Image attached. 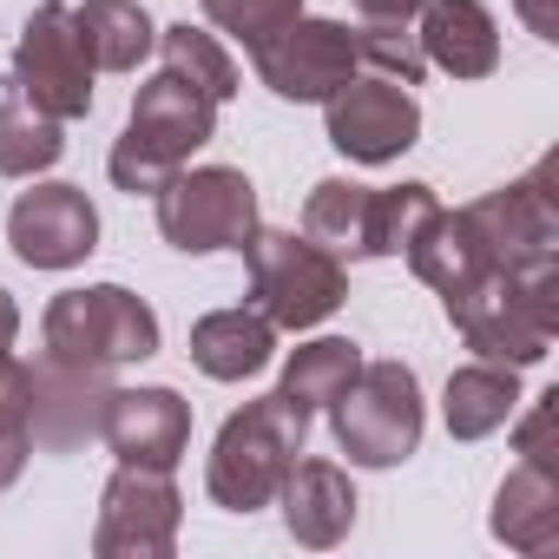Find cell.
Returning <instances> with one entry per match:
<instances>
[{
    "label": "cell",
    "mask_w": 559,
    "mask_h": 559,
    "mask_svg": "<svg viewBox=\"0 0 559 559\" xmlns=\"http://www.w3.org/2000/svg\"><path fill=\"white\" fill-rule=\"evenodd\" d=\"M158 230L171 250L185 257H211V250H243V237L257 230V185L237 165H198L178 171L158 191Z\"/></svg>",
    "instance_id": "obj_7"
},
{
    "label": "cell",
    "mask_w": 559,
    "mask_h": 559,
    "mask_svg": "<svg viewBox=\"0 0 559 559\" xmlns=\"http://www.w3.org/2000/svg\"><path fill=\"white\" fill-rule=\"evenodd\" d=\"M304 435H310V421L290 415L276 389L257 395V402H243V408L217 428V441H211V461H204L211 500H217L224 513H257V507H270L276 487H284V474H290L297 454H304Z\"/></svg>",
    "instance_id": "obj_3"
},
{
    "label": "cell",
    "mask_w": 559,
    "mask_h": 559,
    "mask_svg": "<svg viewBox=\"0 0 559 559\" xmlns=\"http://www.w3.org/2000/svg\"><path fill=\"white\" fill-rule=\"evenodd\" d=\"M415 40H421V60L454 80H487L500 67V34L480 0H421Z\"/></svg>",
    "instance_id": "obj_16"
},
{
    "label": "cell",
    "mask_w": 559,
    "mask_h": 559,
    "mask_svg": "<svg viewBox=\"0 0 559 559\" xmlns=\"http://www.w3.org/2000/svg\"><path fill=\"white\" fill-rule=\"evenodd\" d=\"M73 34H80L93 73H132L158 47V27H152V14L139 8V0H80Z\"/></svg>",
    "instance_id": "obj_22"
},
{
    "label": "cell",
    "mask_w": 559,
    "mask_h": 559,
    "mask_svg": "<svg viewBox=\"0 0 559 559\" xmlns=\"http://www.w3.org/2000/svg\"><path fill=\"white\" fill-rule=\"evenodd\" d=\"M270 356H276V323L263 310H211L191 323V362L211 382H243L270 369Z\"/></svg>",
    "instance_id": "obj_18"
},
{
    "label": "cell",
    "mask_w": 559,
    "mask_h": 559,
    "mask_svg": "<svg viewBox=\"0 0 559 559\" xmlns=\"http://www.w3.org/2000/svg\"><path fill=\"white\" fill-rule=\"evenodd\" d=\"M178 520H185V500H178L171 474H158V467H119L106 480V493H99L93 552L99 559H171Z\"/></svg>",
    "instance_id": "obj_12"
},
{
    "label": "cell",
    "mask_w": 559,
    "mask_h": 559,
    "mask_svg": "<svg viewBox=\"0 0 559 559\" xmlns=\"http://www.w3.org/2000/svg\"><path fill=\"white\" fill-rule=\"evenodd\" d=\"M8 86L21 99H34L40 112H53L60 126L93 112V60H86V47L73 34L67 0H40V8L27 14V27L14 40V80Z\"/></svg>",
    "instance_id": "obj_8"
},
{
    "label": "cell",
    "mask_w": 559,
    "mask_h": 559,
    "mask_svg": "<svg viewBox=\"0 0 559 559\" xmlns=\"http://www.w3.org/2000/svg\"><path fill=\"white\" fill-rule=\"evenodd\" d=\"M276 500H284V526L297 546H343L349 526H356V487L336 461H297L284 474V487H276Z\"/></svg>",
    "instance_id": "obj_17"
},
{
    "label": "cell",
    "mask_w": 559,
    "mask_h": 559,
    "mask_svg": "<svg viewBox=\"0 0 559 559\" xmlns=\"http://www.w3.org/2000/svg\"><path fill=\"white\" fill-rule=\"evenodd\" d=\"M356 47H362V67H369V73H382V80L421 86V73H428L415 27H376V21H362V27H356Z\"/></svg>",
    "instance_id": "obj_30"
},
{
    "label": "cell",
    "mask_w": 559,
    "mask_h": 559,
    "mask_svg": "<svg viewBox=\"0 0 559 559\" xmlns=\"http://www.w3.org/2000/svg\"><path fill=\"white\" fill-rule=\"evenodd\" d=\"M99 441L119 454V467H158L171 474L191 448V402L178 389H112Z\"/></svg>",
    "instance_id": "obj_15"
},
{
    "label": "cell",
    "mask_w": 559,
    "mask_h": 559,
    "mask_svg": "<svg viewBox=\"0 0 559 559\" xmlns=\"http://www.w3.org/2000/svg\"><path fill=\"white\" fill-rule=\"evenodd\" d=\"M520 408V369L507 362H467L448 376V395H441V421L454 441H487L493 428H507Z\"/></svg>",
    "instance_id": "obj_21"
},
{
    "label": "cell",
    "mask_w": 559,
    "mask_h": 559,
    "mask_svg": "<svg viewBox=\"0 0 559 559\" xmlns=\"http://www.w3.org/2000/svg\"><path fill=\"white\" fill-rule=\"evenodd\" d=\"M323 119H330V145L356 165H395L421 139L415 93L402 80H382V73H356L349 86H336L323 99Z\"/></svg>",
    "instance_id": "obj_10"
},
{
    "label": "cell",
    "mask_w": 559,
    "mask_h": 559,
    "mask_svg": "<svg viewBox=\"0 0 559 559\" xmlns=\"http://www.w3.org/2000/svg\"><path fill=\"white\" fill-rule=\"evenodd\" d=\"M513 14L526 21V34H539V40H559V0H513Z\"/></svg>",
    "instance_id": "obj_33"
},
{
    "label": "cell",
    "mask_w": 559,
    "mask_h": 559,
    "mask_svg": "<svg viewBox=\"0 0 559 559\" xmlns=\"http://www.w3.org/2000/svg\"><path fill=\"white\" fill-rule=\"evenodd\" d=\"M402 257L415 263L421 284H428V290H441V297L467 290L474 276H487V270H493V257H487V243H480V230H474V217H467V211H435V217L415 230V243H408Z\"/></svg>",
    "instance_id": "obj_20"
},
{
    "label": "cell",
    "mask_w": 559,
    "mask_h": 559,
    "mask_svg": "<svg viewBox=\"0 0 559 559\" xmlns=\"http://www.w3.org/2000/svg\"><path fill=\"white\" fill-rule=\"evenodd\" d=\"M362 224H369V185L356 178H323L304 204V237H317L336 257H362Z\"/></svg>",
    "instance_id": "obj_25"
},
{
    "label": "cell",
    "mask_w": 559,
    "mask_h": 559,
    "mask_svg": "<svg viewBox=\"0 0 559 559\" xmlns=\"http://www.w3.org/2000/svg\"><path fill=\"white\" fill-rule=\"evenodd\" d=\"M441 211L435 185H389L369 191V224H362V257H402L415 243V230Z\"/></svg>",
    "instance_id": "obj_26"
},
{
    "label": "cell",
    "mask_w": 559,
    "mask_h": 559,
    "mask_svg": "<svg viewBox=\"0 0 559 559\" xmlns=\"http://www.w3.org/2000/svg\"><path fill=\"white\" fill-rule=\"evenodd\" d=\"M493 539H507L513 552H552L559 546V467L520 461L500 480V493H493Z\"/></svg>",
    "instance_id": "obj_19"
},
{
    "label": "cell",
    "mask_w": 559,
    "mask_h": 559,
    "mask_svg": "<svg viewBox=\"0 0 559 559\" xmlns=\"http://www.w3.org/2000/svg\"><path fill=\"white\" fill-rule=\"evenodd\" d=\"M552 421H559V408H552V395H539V402L526 408V421L513 428V448H520V461H533V467H552Z\"/></svg>",
    "instance_id": "obj_31"
},
{
    "label": "cell",
    "mask_w": 559,
    "mask_h": 559,
    "mask_svg": "<svg viewBox=\"0 0 559 559\" xmlns=\"http://www.w3.org/2000/svg\"><path fill=\"white\" fill-rule=\"evenodd\" d=\"M67 152L60 139V119L40 112L34 99H21L14 86L0 93V178H34V171H53Z\"/></svg>",
    "instance_id": "obj_24"
},
{
    "label": "cell",
    "mask_w": 559,
    "mask_h": 559,
    "mask_svg": "<svg viewBox=\"0 0 559 559\" xmlns=\"http://www.w3.org/2000/svg\"><path fill=\"white\" fill-rule=\"evenodd\" d=\"M552 171H559V165L539 158L526 178H513V185H500V191L461 204L500 270H526V263L559 257V191H552Z\"/></svg>",
    "instance_id": "obj_11"
},
{
    "label": "cell",
    "mask_w": 559,
    "mask_h": 559,
    "mask_svg": "<svg viewBox=\"0 0 559 559\" xmlns=\"http://www.w3.org/2000/svg\"><path fill=\"white\" fill-rule=\"evenodd\" d=\"M448 323L461 330V343L480 362H507V369H533L546 362L552 336H559V257L526 263V270H487L467 290L441 297Z\"/></svg>",
    "instance_id": "obj_1"
},
{
    "label": "cell",
    "mask_w": 559,
    "mask_h": 559,
    "mask_svg": "<svg viewBox=\"0 0 559 559\" xmlns=\"http://www.w3.org/2000/svg\"><path fill=\"white\" fill-rule=\"evenodd\" d=\"M112 369H93V362H67V356H40L27 362V428H34V448L40 454H73L86 441H99V421H106V402H112Z\"/></svg>",
    "instance_id": "obj_13"
},
{
    "label": "cell",
    "mask_w": 559,
    "mask_h": 559,
    "mask_svg": "<svg viewBox=\"0 0 559 559\" xmlns=\"http://www.w3.org/2000/svg\"><path fill=\"white\" fill-rule=\"evenodd\" d=\"M243 263H250V310H263L276 330H317L349 297L343 257L323 250L317 237H297V230H263L257 224L243 237Z\"/></svg>",
    "instance_id": "obj_4"
},
{
    "label": "cell",
    "mask_w": 559,
    "mask_h": 559,
    "mask_svg": "<svg viewBox=\"0 0 559 559\" xmlns=\"http://www.w3.org/2000/svg\"><path fill=\"white\" fill-rule=\"evenodd\" d=\"M40 336H47L53 356L93 362V369H126V362L158 356V317L126 284H93V290L53 297L47 317H40Z\"/></svg>",
    "instance_id": "obj_6"
},
{
    "label": "cell",
    "mask_w": 559,
    "mask_h": 559,
    "mask_svg": "<svg viewBox=\"0 0 559 559\" xmlns=\"http://www.w3.org/2000/svg\"><path fill=\"white\" fill-rule=\"evenodd\" d=\"M356 369H362V349H356L349 336H317V343L290 349L276 395H284V408H290V415H304V421H310L317 408H330V402L356 382Z\"/></svg>",
    "instance_id": "obj_23"
},
{
    "label": "cell",
    "mask_w": 559,
    "mask_h": 559,
    "mask_svg": "<svg viewBox=\"0 0 559 559\" xmlns=\"http://www.w3.org/2000/svg\"><path fill=\"white\" fill-rule=\"evenodd\" d=\"M34 454V428H27V362L14 356V369L0 376V493L21 480Z\"/></svg>",
    "instance_id": "obj_29"
},
{
    "label": "cell",
    "mask_w": 559,
    "mask_h": 559,
    "mask_svg": "<svg viewBox=\"0 0 559 559\" xmlns=\"http://www.w3.org/2000/svg\"><path fill=\"white\" fill-rule=\"evenodd\" d=\"M349 8H356L362 21H376V27H415L421 0H349Z\"/></svg>",
    "instance_id": "obj_32"
},
{
    "label": "cell",
    "mask_w": 559,
    "mask_h": 559,
    "mask_svg": "<svg viewBox=\"0 0 559 559\" xmlns=\"http://www.w3.org/2000/svg\"><path fill=\"white\" fill-rule=\"evenodd\" d=\"M158 53H165V67H171L178 80H191V86H198V93H211L217 106L237 93V67H230V53L217 47V34H204V27L178 21V27H165V34H158Z\"/></svg>",
    "instance_id": "obj_27"
},
{
    "label": "cell",
    "mask_w": 559,
    "mask_h": 559,
    "mask_svg": "<svg viewBox=\"0 0 559 559\" xmlns=\"http://www.w3.org/2000/svg\"><path fill=\"white\" fill-rule=\"evenodd\" d=\"M204 21L230 40H243V53H257L263 40H276L297 14H304V0H198Z\"/></svg>",
    "instance_id": "obj_28"
},
{
    "label": "cell",
    "mask_w": 559,
    "mask_h": 559,
    "mask_svg": "<svg viewBox=\"0 0 559 559\" xmlns=\"http://www.w3.org/2000/svg\"><path fill=\"white\" fill-rule=\"evenodd\" d=\"M257 80L276 93V99H290V106H323L336 86H349L362 73V47H356V27L343 21H310L297 14L276 40H263L257 53Z\"/></svg>",
    "instance_id": "obj_9"
},
{
    "label": "cell",
    "mask_w": 559,
    "mask_h": 559,
    "mask_svg": "<svg viewBox=\"0 0 559 559\" xmlns=\"http://www.w3.org/2000/svg\"><path fill=\"white\" fill-rule=\"evenodd\" d=\"M8 243L27 270H73L99 250V211L80 185H34L8 211Z\"/></svg>",
    "instance_id": "obj_14"
},
{
    "label": "cell",
    "mask_w": 559,
    "mask_h": 559,
    "mask_svg": "<svg viewBox=\"0 0 559 559\" xmlns=\"http://www.w3.org/2000/svg\"><path fill=\"white\" fill-rule=\"evenodd\" d=\"M14 336H21V310H14L8 290H0V376L14 369Z\"/></svg>",
    "instance_id": "obj_34"
},
{
    "label": "cell",
    "mask_w": 559,
    "mask_h": 559,
    "mask_svg": "<svg viewBox=\"0 0 559 559\" xmlns=\"http://www.w3.org/2000/svg\"><path fill=\"white\" fill-rule=\"evenodd\" d=\"M421 382L408 362H362L356 382L330 402L336 448L356 467H402L421 448Z\"/></svg>",
    "instance_id": "obj_5"
},
{
    "label": "cell",
    "mask_w": 559,
    "mask_h": 559,
    "mask_svg": "<svg viewBox=\"0 0 559 559\" xmlns=\"http://www.w3.org/2000/svg\"><path fill=\"white\" fill-rule=\"evenodd\" d=\"M211 132H217V99L198 93L191 80H178V73L165 67V73H152V80L139 86L132 119H126L119 145L106 152V171H112L119 191L158 198V191L191 165V152L211 145Z\"/></svg>",
    "instance_id": "obj_2"
}]
</instances>
